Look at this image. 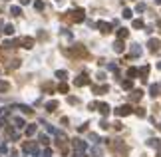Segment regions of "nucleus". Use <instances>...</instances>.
Here are the masks:
<instances>
[{
	"instance_id": "f257e3e1",
	"label": "nucleus",
	"mask_w": 161,
	"mask_h": 157,
	"mask_svg": "<svg viewBox=\"0 0 161 157\" xmlns=\"http://www.w3.org/2000/svg\"><path fill=\"white\" fill-rule=\"evenodd\" d=\"M147 46H149L151 52H157V50H159V46H161V40H159V38H151L149 42H147Z\"/></svg>"
},
{
	"instance_id": "f03ea898",
	"label": "nucleus",
	"mask_w": 161,
	"mask_h": 157,
	"mask_svg": "<svg viewBox=\"0 0 161 157\" xmlns=\"http://www.w3.org/2000/svg\"><path fill=\"white\" fill-rule=\"evenodd\" d=\"M129 113H131V107H129V105H121V107L115 110V115H119V117H121V115H129Z\"/></svg>"
},
{
	"instance_id": "7ed1b4c3",
	"label": "nucleus",
	"mask_w": 161,
	"mask_h": 157,
	"mask_svg": "<svg viewBox=\"0 0 161 157\" xmlns=\"http://www.w3.org/2000/svg\"><path fill=\"white\" fill-rule=\"evenodd\" d=\"M72 14H74V20H76V22H82V20H84V10H82V8H78V10L72 12Z\"/></svg>"
},
{
	"instance_id": "20e7f679",
	"label": "nucleus",
	"mask_w": 161,
	"mask_h": 157,
	"mask_svg": "<svg viewBox=\"0 0 161 157\" xmlns=\"http://www.w3.org/2000/svg\"><path fill=\"white\" fill-rule=\"evenodd\" d=\"M98 28H100L102 32H109V30H112V24H107V22H98Z\"/></svg>"
},
{
	"instance_id": "39448f33",
	"label": "nucleus",
	"mask_w": 161,
	"mask_h": 157,
	"mask_svg": "<svg viewBox=\"0 0 161 157\" xmlns=\"http://www.w3.org/2000/svg\"><path fill=\"white\" fill-rule=\"evenodd\" d=\"M74 147H76L78 151H86V143H84L82 139H76V141H74Z\"/></svg>"
},
{
	"instance_id": "423d86ee",
	"label": "nucleus",
	"mask_w": 161,
	"mask_h": 157,
	"mask_svg": "<svg viewBox=\"0 0 161 157\" xmlns=\"http://www.w3.org/2000/svg\"><path fill=\"white\" fill-rule=\"evenodd\" d=\"M86 84H90V80L86 78V76H80V78L76 80V86H86Z\"/></svg>"
},
{
	"instance_id": "0eeeda50",
	"label": "nucleus",
	"mask_w": 161,
	"mask_h": 157,
	"mask_svg": "<svg viewBox=\"0 0 161 157\" xmlns=\"http://www.w3.org/2000/svg\"><path fill=\"white\" fill-rule=\"evenodd\" d=\"M137 74H139L137 68H129V70H127V76H129V78H135Z\"/></svg>"
},
{
	"instance_id": "6e6552de",
	"label": "nucleus",
	"mask_w": 161,
	"mask_h": 157,
	"mask_svg": "<svg viewBox=\"0 0 161 157\" xmlns=\"http://www.w3.org/2000/svg\"><path fill=\"white\" fill-rule=\"evenodd\" d=\"M149 145L155 147V149H161V141L159 139H149Z\"/></svg>"
},
{
	"instance_id": "1a4fd4ad",
	"label": "nucleus",
	"mask_w": 161,
	"mask_h": 157,
	"mask_svg": "<svg viewBox=\"0 0 161 157\" xmlns=\"http://www.w3.org/2000/svg\"><path fill=\"white\" fill-rule=\"evenodd\" d=\"M100 112L104 113V115H107V113H109V105H105V103H100Z\"/></svg>"
},
{
	"instance_id": "9d476101",
	"label": "nucleus",
	"mask_w": 161,
	"mask_h": 157,
	"mask_svg": "<svg viewBox=\"0 0 161 157\" xmlns=\"http://www.w3.org/2000/svg\"><path fill=\"white\" fill-rule=\"evenodd\" d=\"M149 91H151V96L155 98V96L159 94V86H151V88H149Z\"/></svg>"
},
{
	"instance_id": "9b49d317",
	"label": "nucleus",
	"mask_w": 161,
	"mask_h": 157,
	"mask_svg": "<svg viewBox=\"0 0 161 157\" xmlns=\"http://www.w3.org/2000/svg\"><path fill=\"white\" fill-rule=\"evenodd\" d=\"M114 50H115V52H123V44H121V42H115Z\"/></svg>"
},
{
	"instance_id": "f8f14e48",
	"label": "nucleus",
	"mask_w": 161,
	"mask_h": 157,
	"mask_svg": "<svg viewBox=\"0 0 161 157\" xmlns=\"http://www.w3.org/2000/svg\"><path fill=\"white\" fill-rule=\"evenodd\" d=\"M131 54H133V56H141V48H139V46H133Z\"/></svg>"
},
{
	"instance_id": "ddd939ff",
	"label": "nucleus",
	"mask_w": 161,
	"mask_h": 157,
	"mask_svg": "<svg viewBox=\"0 0 161 157\" xmlns=\"http://www.w3.org/2000/svg\"><path fill=\"white\" fill-rule=\"evenodd\" d=\"M127 34H129V32H127L125 28H121V30L117 32V36H119V38H127Z\"/></svg>"
},
{
	"instance_id": "4468645a",
	"label": "nucleus",
	"mask_w": 161,
	"mask_h": 157,
	"mask_svg": "<svg viewBox=\"0 0 161 157\" xmlns=\"http://www.w3.org/2000/svg\"><path fill=\"white\" fill-rule=\"evenodd\" d=\"M56 107H58V103H56V101H50V103H48V110H50V112H54Z\"/></svg>"
},
{
	"instance_id": "2eb2a0df",
	"label": "nucleus",
	"mask_w": 161,
	"mask_h": 157,
	"mask_svg": "<svg viewBox=\"0 0 161 157\" xmlns=\"http://www.w3.org/2000/svg\"><path fill=\"white\" fill-rule=\"evenodd\" d=\"M133 28H143V22L141 20H133Z\"/></svg>"
},
{
	"instance_id": "dca6fc26",
	"label": "nucleus",
	"mask_w": 161,
	"mask_h": 157,
	"mask_svg": "<svg viewBox=\"0 0 161 157\" xmlns=\"http://www.w3.org/2000/svg\"><path fill=\"white\" fill-rule=\"evenodd\" d=\"M131 86H133V84H131L129 80H127V82H123V88H125V90H131Z\"/></svg>"
},
{
	"instance_id": "f3484780",
	"label": "nucleus",
	"mask_w": 161,
	"mask_h": 157,
	"mask_svg": "<svg viewBox=\"0 0 161 157\" xmlns=\"http://www.w3.org/2000/svg\"><path fill=\"white\" fill-rule=\"evenodd\" d=\"M123 18H131V10H127L125 8V10H123Z\"/></svg>"
},
{
	"instance_id": "a211bd4d",
	"label": "nucleus",
	"mask_w": 161,
	"mask_h": 157,
	"mask_svg": "<svg viewBox=\"0 0 161 157\" xmlns=\"http://www.w3.org/2000/svg\"><path fill=\"white\" fill-rule=\"evenodd\" d=\"M56 76H58V78H60V80H66V72H58Z\"/></svg>"
},
{
	"instance_id": "6ab92c4d",
	"label": "nucleus",
	"mask_w": 161,
	"mask_h": 157,
	"mask_svg": "<svg viewBox=\"0 0 161 157\" xmlns=\"http://www.w3.org/2000/svg\"><path fill=\"white\" fill-rule=\"evenodd\" d=\"M60 91H62V94H66V91H68V86H66V84H62V86H60Z\"/></svg>"
},
{
	"instance_id": "aec40b11",
	"label": "nucleus",
	"mask_w": 161,
	"mask_h": 157,
	"mask_svg": "<svg viewBox=\"0 0 161 157\" xmlns=\"http://www.w3.org/2000/svg\"><path fill=\"white\" fill-rule=\"evenodd\" d=\"M155 4H161V0H155Z\"/></svg>"
},
{
	"instance_id": "412c9836",
	"label": "nucleus",
	"mask_w": 161,
	"mask_h": 157,
	"mask_svg": "<svg viewBox=\"0 0 161 157\" xmlns=\"http://www.w3.org/2000/svg\"><path fill=\"white\" fill-rule=\"evenodd\" d=\"M157 68H159V70H161V62H159V64H157Z\"/></svg>"
},
{
	"instance_id": "4be33fe9",
	"label": "nucleus",
	"mask_w": 161,
	"mask_h": 157,
	"mask_svg": "<svg viewBox=\"0 0 161 157\" xmlns=\"http://www.w3.org/2000/svg\"><path fill=\"white\" fill-rule=\"evenodd\" d=\"M157 157H161V153H159V155H157Z\"/></svg>"
},
{
	"instance_id": "5701e85b",
	"label": "nucleus",
	"mask_w": 161,
	"mask_h": 157,
	"mask_svg": "<svg viewBox=\"0 0 161 157\" xmlns=\"http://www.w3.org/2000/svg\"><path fill=\"white\" fill-rule=\"evenodd\" d=\"M159 129H161V124H159Z\"/></svg>"
}]
</instances>
